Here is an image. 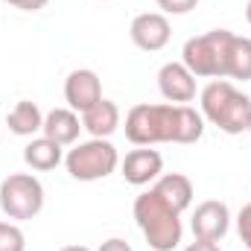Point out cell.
Masks as SVG:
<instances>
[{
  "label": "cell",
  "instance_id": "6da1fadb",
  "mask_svg": "<svg viewBox=\"0 0 251 251\" xmlns=\"http://www.w3.org/2000/svg\"><path fill=\"white\" fill-rule=\"evenodd\" d=\"M134 222L140 228V234L146 237L152 251H173L178 249L184 225H181V213L176 207H170L158 190H146L134 199Z\"/></svg>",
  "mask_w": 251,
  "mask_h": 251
},
{
  "label": "cell",
  "instance_id": "7a4b0ae2",
  "mask_svg": "<svg viewBox=\"0 0 251 251\" xmlns=\"http://www.w3.org/2000/svg\"><path fill=\"white\" fill-rule=\"evenodd\" d=\"M201 117L225 134H243L249 128L251 100L225 79H213L201 91Z\"/></svg>",
  "mask_w": 251,
  "mask_h": 251
},
{
  "label": "cell",
  "instance_id": "3957f363",
  "mask_svg": "<svg viewBox=\"0 0 251 251\" xmlns=\"http://www.w3.org/2000/svg\"><path fill=\"white\" fill-rule=\"evenodd\" d=\"M231 29H210L204 35L187 38L181 50V64L193 76L204 79H225L228 76V50H231Z\"/></svg>",
  "mask_w": 251,
  "mask_h": 251
},
{
  "label": "cell",
  "instance_id": "277c9868",
  "mask_svg": "<svg viewBox=\"0 0 251 251\" xmlns=\"http://www.w3.org/2000/svg\"><path fill=\"white\" fill-rule=\"evenodd\" d=\"M117 164H120V155L108 137L82 140L64 155V167H67L70 178H76V181H100V178L111 176L117 170Z\"/></svg>",
  "mask_w": 251,
  "mask_h": 251
},
{
  "label": "cell",
  "instance_id": "5b68a950",
  "mask_svg": "<svg viewBox=\"0 0 251 251\" xmlns=\"http://www.w3.org/2000/svg\"><path fill=\"white\" fill-rule=\"evenodd\" d=\"M176 128V105H134L126 114V137L134 146H152V143H173Z\"/></svg>",
  "mask_w": 251,
  "mask_h": 251
},
{
  "label": "cell",
  "instance_id": "8992f818",
  "mask_svg": "<svg viewBox=\"0 0 251 251\" xmlns=\"http://www.w3.org/2000/svg\"><path fill=\"white\" fill-rule=\"evenodd\" d=\"M0 207L9 219H35L44 210V187L29 173H12L0 184Z\"/></svg>",
  "mask_w": 251,
  "mask_h": 251
},
{
  "label": "cell",
  "instance_id": "52a82bcc",
  "mask_svg": "<svg viewBox=\"0 0 251 251\" xmlns=\"http://www.w3.org/2000/svg\"><path fill=\"white\" fill-rule=\"evenodd\" d=\"M190 228H193V237L196 240H213L219 243L228 228H231V210L225 201H201L196 210H193V219H190Z\"/></svg>",
  "mask_w": 251,
  "mask_h": 251
},
{
  "label": "cell",
  "instance_id": "ba28073f",
  "mask_svg": "<svg viewBox=\"0 0 251 251\" xmlns=\"http://www.w3.org/2000/svg\"><path fill=\"white\" fill-rule=\"evenodd\" d=\"M131 41H134V47H140V50H146V53H158V50H164L167 44H170V35H173V29H170V21H167V15H161V12H143V15H137L134 21H131Z\"/></svg>",
  "mask_w": 251,
  "mask_h": 251
},
{
  "label": "cell",
  "instance_id": "9c48e42d",
  "mask_svg": "<svg viewBox=\"0 0 251 251\" xmlns=\"http://www.w3.org/2000/svg\"><path fill=\"white\" fill-rule=\"evenodd\" d=\"M64 100L73 111L85 114L88 108H94L100 100H102V85H100V76L88 67H79L73 70L67 79H64Z\"/></svg>",
  "mask_w": 251,
  "mask_h": 251
},
{
  "label": "cell",
  "instance_id": "30bf717a",
  "mask_svg": "<svg viewBox=\"0 0 251 251\" xmlns=\"http://www.w3.org/2000/svg\"><path fill=\"white\" fill-rule=\"evenodd\" d=\"M123 170L126 184L131 187H143V184H152L161 178V170H164V158L161 152L149 149V146H140V149H131L120 164Z\"/></svg>",
  "mask_w": 251,
  "mask_h": 251
},
{
  "label": "cell",
  "instance_id": "8fae6325",
  "mask_svg": "<svg viewBox=\"0 0 251 251\" xmlns=\"http://www.w3.org/2000/svg\"><path fill=\"white\" fill-rule=\"evenodd\" d=\"M158 88H161V97L176 105L196 100V76L181 62H167L158 70Z\"/></svg>",
  "mask_w": 251,
  "mask_h": 251
},
{
  "label": "cell",
  "instance_id": "7c38bea8",
  "mask_svg": "<svg viewBox=\"0 0 251 251\" xmlns=\"http://www.w3.org/2000/svg\"><path fill=\"white\" fill-rule=\"evenodd\" d=\"M79 131H82V120L73 108H53L50 114H44V126H41V134L56 140L59 146H70L79 140Z\"/></svg>",
  "mask_w": 251,
  "mask_h": 251
},
{
  "label": "cell",
  "instance_id": "4fadbf2b",
  "mask_svg": "<svg viewBox=\"0 0 251 251\" xmlns=\"http://www.w3.org/2000/svg\"><path fill=\"white\" fill-rule=\"evenodd\" d=\"M82 128L91 137H111L120 128V108L111 100H100L94 108L82 114Z\"/></svg>",
  "mask_w": 251,
  "mask_h": 251
},
{
  "label": "cell",
  "instance_id": "5bb4252c",
  "mask_svg": "<svg viewBox=\"0 0 251 251\" xmlns=\"http://www.w3.org/2000/svg\"><path fill=\"white\" fill-rule=\"evenodd\" d=\"M24 161H26V167L38 170V173H47V170H56V167L62 164L64 152L56 140H50V137L41 134V137H32V140L24 146Z\"/></svg>",
  "mask_w": 251,
  "mask_h": 251
},
{
  "label": "cell",
  "instance_id": "9a60e30c",
  "mask_svg": "<svg viewBox=\"0 0 251 251\" xmlns=\"http://www.w3.org/2000/svg\"><path fill=\"white\" fill-rule=\"evenodd\" d=\"M155 190H158V196H161L170 207H176L178 213H184L190 204H193V181H190L187 176H181V173H167V176H161V178L155 181Z\"/></svg>",
  "mask_w": 251,
  "mask_h": 251
},
{
  "label": "cell",
  "instance_id": "2e32d148",
  "mask_svg": "<svg viewBox=\"0 0 251 251\" xmlns=\"http://www.w3.org/2000/svg\"><path fill=\"white\" fill-rule=\"evenodd\" d=\"M41 126H44V114H41V108H38L35 102H29V100H21V102L9 111V131L18 134V137H32V134L41 131Z\"/></svg>",
  "mask_w": 251,
  "mask_h": 251
},
{
  "label": "cell",
  "instance_id": "e0dca14e",
  "mask_svg": "<svg viewBox=\"0 0 251 251\" xmlns=\"http://www.w3.org/2000/svg\"><path fill=\"white\" fill-rule=\"evenodd\" d=\"M201 134H204V117L190 105H176L173 143H196Z\"/></svg>",
  "mask_w": 251,
  "mask_h": 251
},
{
  "label": "cell",
  "instance_id": "ac0fdd59",
  "mask_svg": "<svg viewBox=\"0 0 251 251\" xmlns=\"http://www.w3.org/2000/svg\"><path fill=\"white\" fill-rule=\"evenodd\" d=\"M228 79H251V38H231V50H228Z\"/></svg>",
  "mask_w": 251,
  "mask_h": 251
},
{
  "label": "cell",
  "instance_id": "d6986e66",
  "mask_svg": "<svg viewBox=\"0 0 251 251\" xmlns=\"http://www.w3.org/2000/svg\"><path fill=\"white\" fill-rule=\"evenodd\" d=\"M0 251H26L24 231L15 222H0Z\"/></svg>",
  "mask_w": 251,
  "mask_h": 251
},
{
  "label": "cell",
  "instance_id": "ffe728a7",
  "mask_svg": "<svg viewBox=\"0 0 251 251\" xmlns=\"http://www.w3.org/2000/svg\"><path fill=\"white\" fill-rule=\"evenodd\" d=\"M237 234H240L243 246L251 251V201L243 204V210L237 213Z\"/></svg>",
  "mask_w": 251,
  "mask_h": 251
},
{
  "label": "cell",
  "instance_id": "44dd1931",
  "mask_svg": "<svg viewBox=\"0 0 251 251\" xmlns=\"http://www.w3.org/2000/svg\"><path fill=\"white\" fill-rule=\"evenodd\" d=\"M158 9H164L167 15H187L199 6V0H155Z\"/></svg>",
  "mask_w": 251,
  "mask_h": 251
},
{
  "label": "cell",
  "instance_id": "7402d4cb",
  "mask_svg": "<svg viewBox=\"0 0 251 251\" xmlns=\"http://www.w3.org/2000/svg\"><path fill=\"white\" fill-rule=\"evenodd\" d=\"M3 3H9L15 9H24V12H38V9L47 6V0H3Z\"/></svg>",
  "mask_w": 251,
  "mask_h": 251
},
{
  "label": "cell",
  "instance_id": "603a6c76",
  "mask_svg": "<svg viewBox=\"0 0 251 251\" xmlns=\"http://www.w3.org/2000/svg\"><path fill=\"white\" fill-rule=\"evenodd\" d=\"M97 251H134V249H131L126 240H120V237H111V240H105Z\"/></svg>",
  "mask_w": 251,
  "mask_h": 251
},
{
  "label": "cell",
  "instance_id": "cb8c5ba5",
  "mask_svg": "<svg viewBox=\"0 0 251 251\" xmlns=\"http://www.w3.org/2000/svg\"><path fill=\"white\" fill-rule=\"evenodd\" d=\"M184 251H222V249H219V243H213V240H193Z\"/></svg>",
  "mask_w": 251,
  "mask_h": 251
},
{
  "label": "cell",
  "instance_id": "d4e9b609",
  "mask_svg": "<svg viewBox=\"0 0 251 251\" xmlns=\"http://www.w3.org/2000/svg\"><path fill=\"white\" fill-rule=\"evenodd\" d=\"M59 251H91L88 246H64V249H59Z\"/></svg>",
  "mask_w": 251,
  "mask_h": 251
},
{
  "label": "cell",
  "instance_id": "484cf974",
  "mask_svg": "<svg viewBox=\"0 0 251 251\" xmlns=\"http://www.w3.org/2000/svg\"><path fill=\"white\" fill-rule=\"evenodd\" d=\"M246 21L251 24V0H249V6H246Z\"/></svg>",
  "mask_w": 251,
  "mask_h": 251
},
{
  "label": "cell",
  "instance_id": "4316f807",
  "mask_svg": "<svg viewBox=\"0 0 251 251\" xmlns=\"http://www.w3.org/2000/svg\"><path fill=\"white\" fill-rule=\"evenodd\" d=\"M246 131H249V134H251V117H249V128H246Z\"/></svg>",
  "mask_w": 251,
  "mask_h": 251
}]
</instances>
